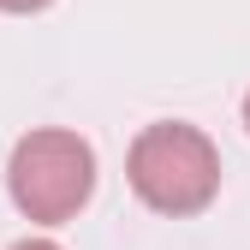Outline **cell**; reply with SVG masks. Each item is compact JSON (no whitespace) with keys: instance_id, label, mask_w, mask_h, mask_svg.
I'll return each instance as SVG.
<instances>
[{"instance_id":"1","label":"cell","mask_w":250,"mask_h":250,"mask_svg":"<svg viewBox=\"0 0 250 250\" xmlns=\"http://www.w3.org/2000/svg\"><path fill=\"white\" fill-rule=\"evenodd\" d=\"M125 179L143 197V208L185 221V214H203L214 203V191H221V149L197 125L161 119V125L137 131L131 155H125Z\"/></svg>"},{"instance_id":"2","label":"cell","mask_w":250,"mask_h":250,"mask_svg":"<svg viewBox=\"0 0 250 250\" xmlns=\"http://www.w3.org/2000/svg\"><path fill=\"white\" fill-rule=\"evenodd\" d=\"M6 191H12V203H18L24 221L66 227L72 214L96 197V149H89L78 131L42 125V131H30V137L12 143Z\"/></svg>"},{"instance_id":"3","label":"cell","mask_w":250,"mask_h":250,"mask_svg":"<svg viewBox=\"0 0 250 250\" xmlns=\"http://www.w3.org/2000/svg\"><path fill=\"white\" fill-rule=\"evenodd\" d=\"M42 6H54V0H0V12H42Z\"/></svg>"},{"instance_id":"4","label":"cell","mask_w":250,"mask_h":250,"mask_svg":"<svg viewBox=\"0 0 250 250\" xmlns=\"http://www.w3.org/2000/svg\"><path fill=\"white\" fill-rule=\"evenodd\" d=\"M12 250H66V244H54V238H18Z\"/></svg>"},{"instance_id":"5","label":"cell","mask_w":250,"mask_h":250,"mask_svg":"<svg viewBox=\"0 0 250 250\" xmlns=\"http://www.w3.org/2000/svg\"><path fill=\"white\" fill-rule=\"evenodd\" d=\"M244 125H250V96H244Z\"/></svg>"}]
</instances>
